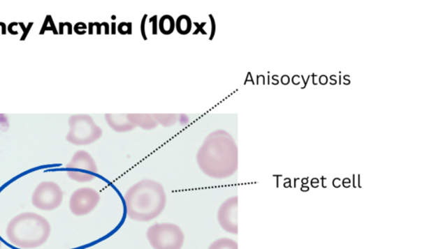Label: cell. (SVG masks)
Wrapping results in <instances>:
<instances>
[{
  "mask_svg": "<svg viewBox=\"0 0 443 249\" xmlns=\"http://www.w3.org/2000/svg\"><path fill=\"white\" fill-rule=\"evenodd\" d=\"M159 30L164 35L172 34L175 30V20L170 15L163 16L159 21Z\"/></svg>",
  "mask_w": 443,
  "mask_h": 249,
  "instance_id": "14",
  "label": "cell"
},
{
  "mask_svg": "<svg viewBox=\"0 0 443 249\" xmlns=\"http://www.w3.org/2000/svg\"><path fill=\"white\" fill-rule=\"evenodd\" d=\"M64 193L55 182L45 181L39 183L32 195L31 202L35 208L45 211H52L63 203Z\"/></svg>",
  "mask_w": 443,
  "mask_h": 249,
  "instance_id": "7",
  "label": "cell"
},
{
  "mask_svg": "<svg viewBox=\"0 0 443 249\" xmlns=\"http://www.w3.org/2000/svg\"><path fill=\"white\" fill-rule=\"evenodd\" d=\"M46 31H52L54 33H57L56 25L54 24V21L50 16H47L42 27L41 34L45 33Z\"/></svg>",
  "mask_w": 443,
  "mask_h": 249,
  "instance_id": "16",
  "label": "cell"
},
{
  "mask_svg": "<svg viewBox=\"0 0 443 249\" xmlns=\"http://www.w3.org/2000/svg\"><path fill=\"white\" fill-rule=\"evenodd\" d=\"M107 123L117 133L132 131L136 126L131 121L129 114H105Z\"/></svg>",
  "mask_w": 443,
  "mask_h": 249,
  "instance_id": "10",
  "label": "cell"
},
{
  "mask_svg": "<svg viewBox=\"0 0 443 249\" xmlns=\"http://www.w3.org/2000/svg\"><path fill=\"white\" fill-rule=\"evenodd\" d=\"M128 218L138 222L152 221L165 211L164 187L155 180L143 179L131 186L124 195Z\"/></svg>",
  "mask_w": 443,
  "mask_h": 249,
  "instance_id": "2",
  "label": "cell"
},
{
  "mask_svg": "<svg viewBox=\"0 0 443 249\" xmlns=\"http://www.w3.org/2000/svg\"><path fill=\"white\" fill-rule=\"evenodd\" d=\"M197 163L203 174L225 179L238 169V149L233 137L224 130L210 133L197 153Z\"/></svg>",
  "mask_w": 443,
  "mask_h": 249,
  "instance_id": "1",
  "label": "cell"
},
{
  "mask_svg": "<svg viewBox=\"0 0 443 249\" xmlns=\"http://www.w3.org/2000/svg\"><path fill=\"white\" fill-rule=\"evenodd\" d=\"M74 30L76 32V33L79 35L85 34L86 30H87V25L83 23H78V24L75 25Z\"/></svg>",
  "mask_w": 443,
  "mask_h": 249,
  "instance_id": "18",
  "label": "cell"
},
{
  "mask_svg": "<svg viewBox=\"0 0 443 249\" xmlns=\"http://www.w3.org/2000/svg\"><path fill=\"white\" fill-rule=\"evenodd\" d=\"M208 249H238V244L231 238H219L214 241Z\"/></svg>",
  "mask_w": 443,
  "mask_h": 249,
  "instance_id": "13",
  "label": "cell"
},
{
  "mask_svg": "<svg viewBox=\"0 0 443 249\" xmlns=\"http://www.w3.org/2000/svg\"><path fill=\"white\" fill-rule=\"evenodd\" d=\"M52 232L48 220L34 212H25L10 220L6 228L10 243L20 249H36L48 241Z\"/></svg>",
  "mask_w": 443,
  "mask_h": 249,
  "instance_id": "3",
  "label": "cell"
},
{
  "mask_svg": "<svg viewBox=\"0 0 443 249\" xmlns=\"http://www.w3.org/2000/svg\"><path fill=\"white\" fill-rule=\"evenodd\" d=\"M154 117L158 123L164 126H172L177 121L176 114H154Z\"/></svg>",
  "mask_w": 443,
  "mask_h": 249,
  "instance_id": "15",
  "label": "cell"
},
{
  "mask_svg": "<svg viewBox=\"0 0 443 249\" xmlns=\"http://www.w3.org/2000/svg\"><path fill=\"white\" fill-rule=\"evenodd\" d=\"M101 201L100 194L92 188L83 187L74 191L70 199V209L75 216L90 214Z\"/></svg>",
  "mask_w": 443,
  "mask_h": 249,
  "instance_id": "8",
  "label": "cell"
},
{
  "mask_svg": "<svg viewBox=\"0 0 443 249\" xmlns=\"http://www.w3.org/2000/svg\"><path fill=\"white\" fill-rule=\"evenodd\" d=\"M191 20L187 15H181L175 21V29L181 35H187L191 31Z\"/></svg>",
  "mask_w": 443,
  "mask_h": 249,
  "instance_id": "12",
  "label": "cell"
},
{
  "mask_svg": "<svg viewBox=\"0 0 443 249\" xmlns=\"http://www.w3.org/2000/svg\"><path fill=\"white\" fill-rule=\"evenodd\" d=\"M70 131L66 139L75 146L89 145L96 142L103 135V130L96 124L88 114L72 115L68 120Z\"/></svg>",
  "mask_w": 443,
  "mask_h": 249,
  "instance_id": "5",
  "label": "cell"
},
{
  "mask_svg": "<svg viewBox=\"0 0 443 249\" xmlns=\"http://www.w3.org/2000/svg\"><path fill=\"white\" fill-rule=\"evenodd\" d=\"M184 238L182 229L172 222H156L147 231V239L154 249H182Z\"/></svg>",
  "mask_w": 443,
  "mask_h": 249,
  "instance_id": "4",
  "label": "cell"
},
{
  "mask_svg": "<svg viewBox=\"0 0 443 249\" xmlns=\"http://www.w3.org/2000/svg\"><path fill=\"white\" fill-rule=\"evenodd\" d=\"M1 246H2L1 241H0V249H1Z\"/></svg>",
  "mask_w": 443,
  "mask_h": 249,
  "instance_id": "19",
  "label": "cell"
},
{
  "mask_svg": "<svg viewBox=\"0 0 443 249\" xmlns=\"http://www.w3.org/2000/svg\"><path fill=\"white\" fill-rule=\"evenodd\" d=\"M129 116L136 126L143 129L151 130L158 126V122L152 114H129Z\"/></svg>",
  "mask_w": 443,
  "mask_h": 249,
  "instance_id": "11",
  "label": "cell"
},
{
  "mask_svg": "<svg viewBox=\"0 0 443 249\" xmlns=\"http://www.w3.org/2000/svg\"><path fill=\"white\" fill-rule=\"evenodd\" d=\"M238 197L235 196L225 200L217 211V222L225 232L238 234Z\"/></svg>",
  "mask_w": 443,
  "mask_h": 249,
  "instance_id": "9",
  "label": "cell"
},
{
  "mask_svg": "<svg viewBox=\"0 0 443 249\" xmlns=\"http://www.w3.org/2000/svg\"><path fill=\"white\" fill-rule=\"evenodd\" d=\"M118 31L122 35L131 34L132 33V24L123 22V23L119 24Z\"/></svg>",
  "mask_w": 443,
  "mask_h": 249,
  "instance_id": "17",
  "label": "cell"
},
{
  "mask_svg": "<svg viewBox=\"0 0 443 249\" xmlns=\"http://www.w3.org/2000/svg\"><path fill=\"white\" fill-rule=\"evenodd\" d=\"M68 178L78 183L92 182L96 179L98 168L92 155L86 151H78L66 165Z\"/></svg>",
  "mask_w": 443,
  "mask_h": 249,
  "instance_id": "6",
  "label": "cell"
}]
</instances>
